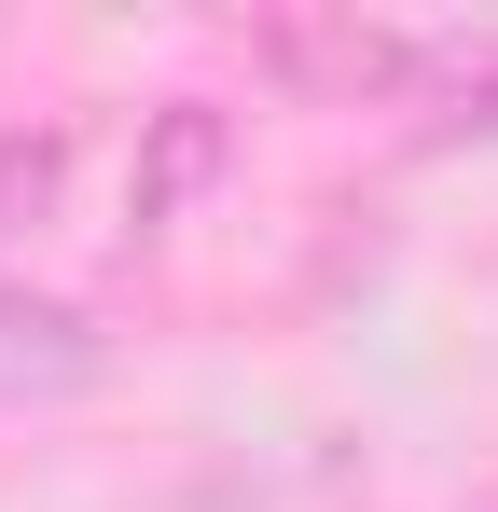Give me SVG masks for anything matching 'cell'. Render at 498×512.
I'll return each mask as SVG.
<instances>
[{
	"instance_id": "1",
	"label": "cell",
	"mask_w": 498,
	"mask_h": 512,
	"mask_svg": "<svg viewBox=\"0 0 498 512\" xmlns=\"http://www.w3.org/2000/svg\"><path fill=\"white\" fill-rule=\"evenodd\" d=\"M249 56H263L291 97H319V111L402 97L415 70H429V42H415V28H388V14H263V28H249Z\"/></svg>"
},
{
	"instance_id": "2",
	"label": "cell",
	"mask_w": 498,
	"mask_h": 512,
	"mask_svg": "<svg viewBox=\"0 0 498 512\" xmlns=\"http://www.w3.org/2000/svg\"><path fill=\"white\" fill-rule=\"evenodd\" d=\"M70 388H97V319L0 291V402H70Z\"/></svg>"
},
{
	"instance_id": "3",
	"label": "cell",
	"mask_w": 498,
	"mask_h": 512,
	"mask_svg": "<svg viewBox=\"0 0 498 512\" xmlns=\"http://www.w3.org/2000/svg\"><path fill=\"white\" fill-rule=\"evenodd\" d=\"M208 167H222V111H208V97H166V111H153V153H139V180H125V222L166 236V222L208 194Z\"/></svg>"
},
{
	"instance_id": "4",
	"label": "cell",
	"mask_w": 498,
	"mask_h": 512,
	"mask_svg": "<svg viewBox=\"0 0 498 512\" xmlns=\"http://www.w3.org/2000/svg\"><path fill=\"white\" fill-rule=\"evenodd\" d=\"M70 180V125H0V236H28Z\"/></svg>"
},
{
	"instance_id": "5",
	"label": "cell",
	"mask_w": 498,
	"mask_h": 512,
	"mask_svg": "<svg viewBox=\"0 0 498 512\" xmlns=\"http://www.w3.org/2000/svg\"><path fill=\"white\" fill-rule=\"evenodd\" d=\"M457 125H498V56L485 42H457Z\"/></svg>"
},
{
	"instance_id": "6",
	"label": "cell",
	"mask_w": 498,
	"mask_h": 512,
	"mask_svg": "<svg viewBox=\"0 0 498 512\" xmlns=\"http://www.w3.org/2000/svg\"><path fill=\"white\" fill-rule=\"evenodd\" d=\"M471 512H498V485H485V499H471Z\"/></svg>"
}]
</instances>
